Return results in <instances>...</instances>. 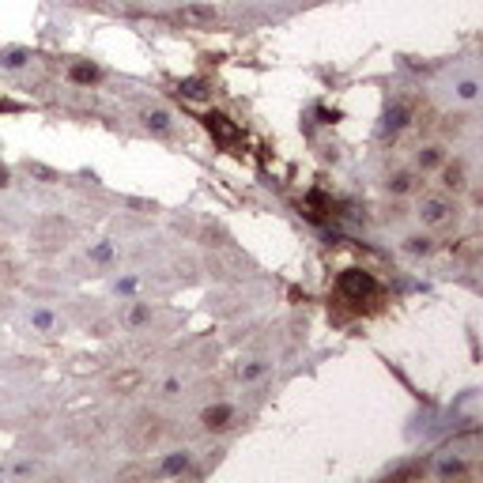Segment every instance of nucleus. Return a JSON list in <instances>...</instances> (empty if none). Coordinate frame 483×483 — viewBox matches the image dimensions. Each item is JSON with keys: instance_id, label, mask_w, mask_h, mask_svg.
<instances>
[{"instance_id": "25", "label": "nucleus", "mask_w": 483, "mask_h": 483, "mask_svg": "<svg viewBox=\"0 0 483 483\" xmlns=\"http://www.w3.org/2000/svg\"><path fill=\"white\" fill-rule=\"evenodd\" d=\"M8 185H12V170H8L4 163H0V189H8Z\"/></svg>"}, {"instance_id": "24", "label": "nucleus", "mask_w": 483, "mask_h": 483, "mask_svg": "<svg viewBox=\"0 0 483 483\" xmlns=\"http://www.w3.org/2000/svg\"><path fill=\"white\" fill-rule=\"evenodd\" d=\"M31 472H34V464L20 461V464H15V468H12V476H31Z\"/></svg>"}, {"instance_id": "10", "label": "nucleus", "mask_w": 483, "mask_h": 483, "mask_svg": "<svg viewBox=\"0 0 483 483\" xmlns=\"http://www.w3.org/2000/svg\"><path fill=\"white\" fill-rule=\"evenodd\" d=\"M193 464V453L189 449H178V453H166L163 457V476H185Z\"/></svg>"}, {"instance_id": "19", "label": "nucleus", "mask_w": 483, "mask_h": 483, "mask_svg": "<svg viewBox=\"0 0 483 483\" xmlns=\"http://www.w3.org/2000/svg\"><path fill=\"white\" fill-rule=\"evenodd\" d=\"M136 287H140V276H121V280L114 283V295H121V299H133Z\"/></svg>"}, {"instance_id": "4", "label": "nucleus", "mask_w": 483, "mask_h": 483, "mask_svg": "<svg viewBox=\"0 0 483 483\" xmlns=\"http://www.w3.org/2000/svg\"><path fill=\"white\" fill-rule=\"evenodd\" d=\"M385 189L393 193V197H412V193L423 189V174L415 170V166H412V170H393L385 178Z\"/></svg>"}, {"instance_id": "23", "label": "nucleus", "mask_w": 483, "mask_h": 483, "mask_svg": "<svg viewBox=\"0 0 483 483\" xmlns=\"http://www.w3.org/2000/svg\"><path fill=\"white\" fill-rule=\"evenodd\" d=\"M91 336H110V321H95L91 325Z\"/></svg>"}, {"instance_id": "14", "label": "nucleus", "mask_w": 483, "mask_h": 483, "mask_svg": "<svg viewBox=\"0 0 483 483\" xmlns=\"http://www.w3.org/2000/svg\"><path fill=\"white\" fill-rule=\"evenodd\" d=\"M464 472H468V464H464L461 457H442L438 468H434V476H438V480H449V476H464Z\"/></svg>"}, {"instance_id": "2", "label": "nucleus", "mask_w": 483, "mask_h": 483, "mask_svg": "<svg viewBox=\"0 0 483 483\" xmlns=\"http://www.w3.org/2000/svg\"><path fill=\"white\" fill-rule=\"evenodd\" d=\"M340 295L351 302H362V299H382V287L370 272H362V268H348V272H340Z\"/></svg>"}, {"instance_id": "3", "label": "nucleus", "mask_w": 483, "mask_h": 483, "mask_svg": "<svg viewBox=\"0 0 483 483\" xmlns=\"http://www.w3.org/2000/svg\"><path fill=\"white\" fill-rule=\"evenodd\" d=\"M434 174H438V185H442V193H453V197H457V193H464V189H468V170H464V163H461V159H453V163L445 159V163H442Z\"/></svg>"}, {"instance_id": "15", "label": "nucleus", "mask_w": 483, "mask_h": 483, "mask_svg": "<svg viewBox=\"0 0 483 483\" xmlns=\"http://www.w3.org/2000/svg\"><path fill=\"white\" fill-rule=\"evenodd\" d=\"M453 95H457V102H468V106H472V102L480 98V80L476 76H464L457 87H453Z\"/></svg>"}, {"instance_id": "7", "label": "nucleus", "mask_w": 483, "mask_h": 483, "mask_svg": "<svg viewBox=\"0 0 483 483\" xmlns=\"http://www.w3.org/2000/svg\"><path fill=\"white\" fill-rule=\"evenodd\" d=\"M204 128H208L223 147H230L238 140V125H230V117H223V114H208V117H204Z\"/></svg>"}, {"instance_id": "6", "label": "nucleus", "mask_w": 483, "mask_h": 483, "mask_svg": "<svg viewBox=\"0 0 483 483\" xmlns=\"http://www.w3.org/2000/svg\"><path fill=\"white\" fill-rule=\"evenodd\" d=\"M235 404H211V408H204L200 412V423L208 426V431H227L230 423H235Z\"/></svg>"}, {"instance_id": "9", "label": "nucleus", "mask_w": 483, "mask_h": 483, "mask_svg": "<svg viewBox=\"0 0 483 483\" xmlns=\"http://www.w3.org/2000/svg\"><path fill=\"white\" fill-rule=\"evenodd\" d=\"M140 121H144V128H151V133H170V110H163V106H147L144 114H140Z\"/></svg>"}, {"instance_id": "8", "label": "nucleus", "mask_w": 483, "mask_h": 483, "mask_svg": "<svg viewBox=\"0 0 483 483\" xmlns=\"http://www.w3.org/2000/svg\"><path fill=\"white\" fill-rule=\"evenodd\" d=\"M401 249H404L408 257H431L438 246H434V238L426 235V230H415V235H404L401 238Z\"/></svg>"}, {"instance_id": "22", "label": "nucleus", "mask_w": 483, "mask_h": 483, "mask_svg": "<svg viewBox=\"0 0 483 483\" xmlns=\"http://www.w3.org/2000/svg\"><path fill=\"white\" fill-rule=\"evenodd\" d=\"M159 389H163V396H178L181 393V378H166Z\"/></svg>"}, {"instance_id": "11", "label": "nucleus", "mask_w": 483, "mask_h": 483, "mask_svg": "<svg viewBox=\"0 0 483 483\" xmlns=\"http://www.w3.org/2000/svg\"><path fill=\"white\" fill-rule=\"evenodd\" d=\"M31 329H38V332H45V336H53V332L61 329V321H57V313H53V310L38 306V310H31Z\"/></svg>"}, {"instance_id": "12", "label": "nucleus", "mask_w": 483, "mask_h": 483, "mask_svg": "<svg viewBox=\"0 0 483 483\" xmlns=\"http://www.w3.org/2000/svg\"><path fill=\"white\" fill-rule=\"evenodd\" d=\"M68 80L72 83H98L102 80V68H98V64H91V61H76L68 68Z\"/></svg>"}, {"instance_id": "13", "label": "nucleus", "mask_w": 483, "mask_h": 483, "mask_svg": "<svg viewBox=\"0 0 483 483\" xmlns=\"http://www.w3.org/2000/svg\"><path fill=\"white\" fill-rule=\"evenodd\" d=\"M268 374V362L265 359H246V362H238V382H261V378Z\"/></svg>"}, {"instance_id": "5", "label": "nucleus", "mask_w": 483, "mask_h": 483, "mask_svg": "<svg viewBox=\"0 0 483 483\" xmlns=\"http://www.w3.org/2000/svg\"><path fill=\"white\" fill-rule=\"evenodd\" d=\"M445 159H449V147L438 144V140H431V144H423L419 151H415V170H419V174H434Z\"/></svg>"}, {"instance_id": "1", "label": "nucleus", "mask_w": 483, "mask_h": 483, "mask_svg": "<svg viewBox=\"0 0 483 483\" xmlns=\"http://www.w3.org/2000/svg\"><path fill=\"white\" fill-rule=\"evenodd\" d=\"M415 219H419L426 230L453 227V223H457V200H449V193H434V197H423L419 208H415Z\"/></svg>"}, {"instance_id": "16", "label": "nucleus", "mask_w": 483, "mask_h": 483, "mask_svg": "<svg viewBox=\"0 0 483 483\" xmlns=\"http://www.w3.org/2000/svg\"><path fill=\"white\" fill-rule=\"evenodd\" d=\"M114 253H117L114 242H95V246L87 249V257H91L95 265H110V261H114Z\"/></svg>"}, {"instance_id": "17", "label": "nucleus", "mask_w": 483, "mask_h": 483, "mask_svg": "<svg viewBox=\"0 0 483 483\" xmlns=\"http://www.w3.org/2000/svg\"><path fill=\"white\" fill-rule=\"evenodd\" d=\"M181 95L185 98H193V102H200V98H208V83H204V80H181Z\"/></svg>"}, {"instance_id": "20", "label": "nucleus", "mask_w": 483, "mask_h": 483, "mask_svg": "<svg viewBox=\"0 0 483 483\" xmlns=\"http://www.w3.org/2000/svg\"><path fill=\"white\" fill-rule=\"evenodd\" d=\"M27 61H31V53H27V50H8L4 53V68H23Z\"/></svg>"}, {"instance_id": "18", "label": "nucleus", "mask_w": 483, "mask_h": 483, "mask_svg": "<svg viewBox=\"0 0 483 483\" xmlns=\"http://www.w3.org/2000/svg\"><path fill=\"white\" fill-rule=\"evenodd\" d=\"M151 321V306L147 302H133V310H128V329H140V325Z\"/></svg>"}, {"instance_id": "21", "label": "nucleus", "mask_w": 483, "mask_h": 483, "mask_svg": "<svg viewBox=\"0 0 483 483\" xmlns=\"http://www.w3.org/2000/svg\"><path fill=\"white\" fill-rule=\"evenodd\" d=\"M404 125H408V110H404V106L389 110V121H385V128H393V133H396V128H404Z\"/></svg>"}]
</instances>
